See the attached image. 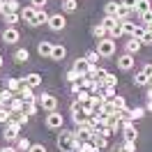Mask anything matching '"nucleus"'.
<instances>
[{
	"instance_id": "1",
	"label": "nucleus",
	"mask_w": 152,
	"mask_h": 152,
	"mask_svg": "<svg viewBox=\"0 0 152 152\" xmlns=\"http://www.w3.org/2000/svg\"><path fill=\"white\" fill-rule=\"evenodd\" d=\"M115 51H118V46H115V39H111V37L99 39V44H97V53H99L102 58H113Z\"/></svg>"
},
{
	"instance_id": "2",
	"label": "nucleus",
	"mask_w": 152,
	"mask_h": 152,
	"mask_svg": "<svg viewBox=\"0 0 152 152\" xmlns=\"http://www.w3.org/2000/svg\"><path fill=\"white\" fill-rule=\"evenodd\" d=\"M72 143H74V132H69V129L58 132V150L60 152H72Z\"/></svg>"
},
{
	"instance_id": "3",
	"label": "nucleus",
	"mask_w": 152,
	"mask_h": 152,
	"mask_svg": "<svg viewBox=\"0 0 152 152\" xmlns=\"http://www.w3.org/2000/svg\"><path fill=\"white\" fill-rule=\"evenodd\" d=\"M46 113H53V111H58V99H56V95H39V102H37Z\"/></svg>"
},
{
	"instance_id": "4",
	"label": "nucleus",
	"mask_w": 152,
	"mask_h": 152,
	"mask_svg": "<svg viewBox=\"0 0 152 152\" xmlns=\"http://www.w3.org/2000/svg\"><path fill=\"white\" fill-rule=\"evenodd\" d=\"M19 129H21V124L16 120H10V122L5 124V132H2L5 141H19Z\"/></svg>"
},
{
	"instance_id": "5",
	"label": "nucleus",
	"mask_w": 152,
	"mask_h": 152,
	"mask_svg": "<svg viewBox=\"0 0 152 152\" xmlns=\"http://www.w3.org/2000/svg\"><path fill=\"white\" fill-rule=\"evenodd\" d=\"M48 28L53 30V32H60V30L67 28V19L62 16V14H53V16H48Z\"/></svg>"
},
{
	"instance_id": "6",
	"label": "nucleus",
	"mask_w": 152,
	"mask_h": 152,
	"mask_svg": "<svg viewBox=\"0 0 152 152\" xmlns=\"http://www.w3.org/2000/svg\"><path fill=\"white\" fill-rule=\"evenodd\" d=\"M46 127H48V129H62V127H65V118H62V113H58V111L48 113L46 115Z\"/></svg>"
},
{
	"instance_id": "7",
	"label": "nucleus",
	"mask_w": 152,
	"mask_h": 152,
	"mask_svg": "<svg viewBox=\"0 0 152 152\" xmlns=\"http://www.w3.org/2000/svg\"><path fill=\"white\" fill-rule=\"evenodd\" d=\"M122 136H124V141H136L138 129L134 127V120H122Z\"/></svg>"
},
{
	"instance_id": "8",
	"label": "nucleus",
	"mask_w": 152,
	"mask_h": 152,
	"mask_svg": "<svg viewBox=\"0 0 152 152\" xmlns=\"http://www.w3.org/2000/svg\"><path fill=\"white\" fill-rule=\"evenodd\" d=\"M21 39V35H19V30L16 28H5L2 30V42H5V44H16V42H19Z\"/></svg>"
},
{
	"instance_id": "9",
	"label": "nucleus",
	"mask_w": 152,
	"mask_h": 152,
	"mask_svg": "<svg viewBox=\"0 0 152 152\" xmlns=\"http://www.w3.org/2000/svg\"><path fill=\"white\" fill-rule=\"evenodd\" d=\"M134 62H136V60H134V56H129V53H122V56L118 58V67H120L122 72H132Z\"/></svg>"
},
{
	"instance_id": "10",
	"label": "nucleus",
	"mask_w": 152,
	"mask_h": 152,
	"mask_svg": "<svg viewBox=\"0 0 152 152\" xmlns=\"http://www.w3.org/2000/svg\"><path fill=\"white\" fill-rule=\"evenodd\" d=\"M21 2L19 0H2V14H19Z\"/></svg>"
},
{
	"instance_id": "11",
	"label": "nucleus",
	"mask_w": 152,
	"mask_h": 152,
	"mask_svg": "<svg viewBox=\"0 0 152 152\" xmlns=\"http://www.w3.org/2000/svg\"><path fill=\"white\" fill-rule=\"evenodd\" d=\"M21 86H30L32 90L42 86V76L39 74H28V76H21Z\"/></svg>"
},
{
	"instance_id": "12",
	"label": "nucleus",
	"mask_w": 152,
	"mask_h": 152,
	"mask_svg": "<svg viewBox=\"0 0 152 152\" xmlns=\"http://www.w3.org/2000/svg\"><path fill=\"white\" fill-rule=\"evenodd\" d=\"M90 67H92V65H88V60H86V58H76V62H74V67H72V69H74L78 76H86Z\"/></svg>"
},
{
	"instance_id": "13",
	"label": "nucleus",
	"mask_w": 152,
	"mask_h": 152,
	"mask_svg": "<svg viewBox=\"0 0 152 152\" xmlns=\"http://www.w3.org/2000/svg\"><path fill=\"white\" fill-rule=\"evenodd\" d=\"M46 23H48V14L44 10H37L35 19L30 21V28H39V26H46Z\"/></svg>"
},
{
	"instance_id": "14",
	"label": "nucleus",
	"mask_w": 152,
	"mask_h": 152,
	"mask_svg": "<svg viewBox=\"0 0 152 152\" xmlns=\"http://www.w3.org/2000/svg\"><path fill=\"white\" fill-rule=\"evenodd\" d=\"M141 42H138V39H134V37H129L127 39V42H124V53H129V56H134V53H138V51H141Z\"/></svg>"
},
{
	"instance_id": "15",
	"label": "nucleus",
	"mask_w": 152,
	"mask_h": 152,
	"mask_svg": "<svg viewBox=\"0 0 152 152\" xmlns=\"http://www.w3.org/2000/svg\"><path fill=\"white\" fill-rule=\"evenodd\" d=\"M90 143H92V145H95L97 150H106V145H108V138H106V136H102V134H92V136H90Z\"/></svg>"
},
{
	"instance_id": "16",
	"label": "nucleus",
	"mask_w": 152,
	"mask_h": 152,
	"mask_svg": "<svg viewBox=\"0 0 152 152\" xmlns=\"http://www.w3.org/2000/svg\"><path fill=\"white\" fill-rule=\"evenodd\" d=\"M35 14H37V10L32 7V5H28V7H21V12H19V16H21V21H26L30 26V21L35 19Z\"/></svg>"
},
{
	"instance_id": "17",
	"label": "nucleus",
	"mask_w": 152,
	"mask_h": 152,
	"mask_svg": "<svg viewBox=\"0 0 152 152\" xmlns=\"http://www.w3.org/2000/svg\"><path fill=\"white\" fill-rule=\"evenodd\" d=\"M152 10V2L150 0H136V5H134V12L141 16V14H145V12Z\"/></svg>"
},
{
	"instance_id": "18",
	"label": "nucleus",
	"mask_w": 152,
	"mask_h": 152,
	"mask_svg": "<svg viewBox=\"0 0 152 152\" xmlns=\"http://www.w3.org/2000/svg\"><path fill=\"white\" fill-rule=\"evenodd\" d=\"M134 83H136V86L138 88H148V83H150V76L145 74V72H136V74H134Z\"/></svg>"
},
{
	"instance_id": "19",
	"label": "nucleus",
	"mask_w": 152,
	"mask_h": 152,
	"mask_svg": "<svg viewBox=\"0 0 152 152\" xmlns=\"http://www.w3.org/2000/svg\"><path fill=\"white\" fill-rule=\"evenodd\" d=\"M67 56V48L62 46V44H53V51H51V60H56V62H60V60H62V58Z\"/></svg>"
},
{
	"instance_id": "20",
	"label": "nucleus",
	"mask_w": 152,
	"mask_h": 152,
	"mask_svg": "<svg viewBox=\"0 0 152 152\" xmlns=\"http://www.w3.org/2000/svg\"><path fill=\"white\" fill-rule=\"evenodd\" d=\"M72 120H74V124L90 122V113H86V111H72Z\"/></svg>"
},
{
	"instance_id": "21",
	"label": "nucleus",
	"mask_w": 152,
	"mask_h": 152,
	"mask_svg": "<svg viewBox=\"0 0 152 152\" xmlns=\"http://www.w3.org/2000/svg\"><path fill=\"white\" fill-rule=\"evenodd\" d=\"M5 106L10 108L12 113H21V111H23V99H21V97L16 95V97H14V99L10 102V104H5Z\"/></svg>"
},
{
	"instance_id": "22",
	"label": "nucleus",
	"mask_w": 152,
	"mask_h": 152,
	"mask_svg": "<svg viewBox=\"0 0 152 152\" xmlns=\"http://www.w3.org/2000/svg\"><path fill=\"white\" fill-rule=\"evenodd\" d=\"M51 51H53V44H51V42H39L37 53H39L42 58H51Z\"/></svg>"
},
{
	"instance_id": "23",
	"label": "nucleus",
	"mask_w": 152,
	"mask_h": 152,
	"mask_svg": "<svg viewBox=\"0 0 152 152\" xmlns=\"http://www.w3.org/2000/svg\"><path fill=\"white\" fill-rule=\"evenodd\" d=\"M132 12H134L132 7H127V5H120V7H118V12H115V19H118V21H127Z\"/></svg>"
},
{
	"instance_id": "24",
	"label": "nucleus",
	"mask_w": 152,
	"mask_h": 152,
	"mask_svg": "<svg viewBox=\"0 0 152 152\" xmlns=\"http://www.w3.org/2000/svg\"><path fill=\"white\" fill-rule=\"evenodd\" d=\"M122 35H124V32H122V21H115V26L108 30V37H111V39H120Z\"/></svg>"
},
{
	"instance_id": "25",
	"label": "nucleus",
	"mask_w": 152,
	"mask_h": 152,
	"mask_svg": "<svg viewBox=\"0 0 152 152\" xmlns=\"http://www.w3.org/2000/svg\"><path fill=\"white\" fill-rule=\"evenodd\" d=\"M111 152H136V143L134 141H124L120 148H113Z\"/></svg>"
},
{
	"instance_id": "26",
	"label": "nucleus",
	"mask_w": 152,
	"mask_h": 152,
	"mask_svg": "<svg viewBox=\"0 0 152 152\" xmlns=\"http://www.w3.org/2000/svg\"><path fill=\"white\" fill-rule=\"evenodd\" d=\"M37 111H39V104H37V102H23V113L37 115Z\"/></svg>"
},
{
	"instance_id": "27",
	"label": "nucleus",
	"mask_w": 152,
	"mask_h": 152,
	"mask_svg": "<svg viewBox=\"0 0 152 152\" xmlns=\"http://www.w3.org/2000/svg\"><path fill=\"white\" fill-rule=\"evenodd\" d=\"M148 113L143 106H136V108H129V120H141L143 115Z\"/></svg>"
},
{
	"instance_id": "28",
	"label": "nucleus",
	"mask_w": 152,
	"mask_h": 152,
	"mask_svg": "<svg viewBox=\"0 0 152 152\" xmlns=\"http://www.w3.org/2000/svg\"><path fill=\"white\" fill-rule=\"evenodd\" d=\"M14 60L19 62V65H23V62H28L30 58H28V48H19L16 53H14Z\"/></svg>"
},
{
	"instance_id": "29",
	"label": "nucleus",
	"mask_w": 152,
	"mask_h": 152,
	"mask_svg": "<svg viewBox=\"0 0 152 152\" xmlns=\"http://www.w3.org/2000/svg\"><path fill=\"white\" fill-rule=\"evenodd\" d=\"M83 58H86V60H88V65H97V60H99V58H102V56L97 53V48H95V51L90 48V51H86V56H83Z\"/></svg>"
},
{
	"instance_id": "30",
	"label": "nucleus",
	"mask_w": 152,
	"mask_h": 152,
	"mask_svg": "<svg viewBox=\"0 0 152 152\" xmlns=\"http://www.w3.org/2000/svg\"><path fill=\"white\" fill-rule=\"evenodd\" d=\"M0 95H2V106H5V104H10V102L19 95V92H12L10 88H2V92H0Z\"/></svg>"
},
{
	"instance_id": "31",
	"label": "nucleus",
	"mask_w": 152,
	"mask_h": 152,
	"mask_svg": "<svg viewBox=\"0 0 152 152\" xmlns=\"http://www.w3.org/2000/svg\"><path fill=\"white\" fill-rule=\"evenodd\" d=\"M30 145H32V143H30L28 138L19 136V141H16V150H19V152H28V150H30Z\"/></svg>"
},
{
	"instance_id": "32",
	"label": "nucleus",
	"mask_w": 152,
	"mask_h": 152,
	"mask_svg": "<svg viewBox=\"0 0 152 152\" xmlns=\"http://www.w3.org/2000/svg\"><path fill=\"white\" fill-rule=\"evenodd\" d=\"M118 7H120V2H106V5H104L106 16H113V19H115V12H118Z\"/></svg>"
},
{
	"instance_id": "33",
	"label": "nucleus",
	"mask_w": 152,
	"mask_h": 152,
	"mask_svg": "<svg viewBox=\"0 0 152 152\" xmlns=\"http://www.w3.org/2000/svg\"><path fill=\"white\" fill-rule=\"evenodd\" d=\"M76 7H78V2H76V0H62V12H67V14L76 12Z\"/></svg>"
},
{
	"instance_id": "34",
	"label": "nucleus",
	"mask_w": 152,
	"mask_h": 152,
	"mask_svg": "<svg viewBox=\"0 0 152 152\" xmlns=\"http://www.w3.org/2000/svg\"><path fill=\"white\" fill-rule=\"evenodd\" d=\"M92 35H95V37H99V39H104V37H108V30H106L102 23H97L95 28H92Z\"/></svg>"
},
{
	"instance_id": "35",
	"label": "nucleus",
	"mask_w": 152,
	"mask_h": 152,
	"mask_svg": "<svg viewBox=\"0 0 152 152\" xmlns=\"http://www.w3.org/2000/svg\"><path fill=\"white\" fill-rule=\"evenodd\" d=\"M12 118V111L7 108V106H0V124H7Z\"/></svg>"
},
{
	"instance_id": "36",
	"label": "nucleus",
	"mask_w": 152,
	"mask_h": 152,
	"mask_svg": "<svg viewBox=\"0 0 152 152\" xmlns=\"http://www.w3.org/2000/svg\"><path fill=\"white\" fill-rule=\"evenodd\" d=\"M88 99H92V92L86 90V88H81V90L76 92V102H88Z\"/></svg>"
},
{
	"instance_id": "37",
	"label": "nucleus",
	"mask_w": 152,
	"mask_h": 152,
	"mask_svg": "<svg viewBox=\"0 0 152 152\" xmlns=\"http://www.w3.org/2000/svg\"><path fill=\"white\" fill-rule=\"evenodd\" d=\"M7 88L12 92H19L21 90V78H7Z\"/></svg>"
},
{
	"instance_id": "38",
	"label": "nucleus",
	"mask_w": 152,
	"mask_h": 152,
	"mask_svg": "<svg viewBox=\"0 0 152 152\" xmlns=\"http://www.w3.org/2000/svg\"><path fill=\"white\" fill-rule=\"evenodd\" d=\"M113 108L115 111H122V108H127V102H124V97H113Z\"/></svg>"
},
{
	"instance_id": "39",
	"label": "nucleus",
	"mask_w": 152,
	"mask_h": 152,
	"mask_svg": "<svg viewBox=\"0 0 152 152\" xmlns=\"http://www.w3.org/2000/svg\"><path fill=\"white\" fill-rule=\"evenodd\" d=\"M145 32H148V30H145V26H136V28H134V32H132V37H134V39H138V42H141V39H143V35H145Z\"/></svg>"
},
{
	"instance_id": "40",
	"label": "nucleus",
	"mask_w": 152,
	"mask_h": 152,
	"mask_svg": "<svg viewBox=\"0 0 152 152\" xmlns=\"http://www.w3.org/2000/svg\"><path fill=\"white\" fill-rule=\"evenodd\" d=\"M115 21H118V19H113V16H104V19L99 21V23H102V26H104L106 30H111V28L115 26Z\"/></svg>"
},
{
	"instance_id": "41",
	"label": "nucleus",
	"mask_w": 152,
	"mask_h": 152,
	"mask_svg": "<svg viewBox=\"0 0 152 152\" xmlns=\"http://www.w3.org/2000/svg\"><path fill=\"white\" fill-rule=\"evenodd\" d=\"M2 19H5V23H7V26H14L21 16H19V14H2Z\"/></svg>"
},
{
	"instance_id": "42",
	"label": "nucleus",
	"mask_w": 152,
	"mask_h": 152,
	"mask_svg": "<svg viewBox=\"0 0 152 152\" xmlns=\"http://www.w3.org/2000/svg\"><path fill=\"white\" fill-rule=\"evenodd\" d=\"M134 28H136V23H129V21H122V32H124V35H129V37H132Z\"/></svg>"
},
{
	"instance_id": "43",
	"label": "nucleus",
	"mask_w": 152,
	"mask_h": 152,
	"mask_svg": "<svg viewBox=\"0 0 152 152\" xmlns=\"http://www.w3.org/2000/svg\"><path fill=\"white\" fill-rule=\"evenodd\" d=\"M104 86H111V88H115V86H118V76H113V74H106V78H104Z\"/></svg>"
},
{
	"instance_id": "44",
	"label": "nucleus",
	"mask_w": 152,
	"mask_h": 152,
	"mask_svg": "<svg viewBox=\"0 0 152 152\" xmlns=\"http://www.w3.org/2000/svg\"><path fill=\"white\" fill-rule=\"evenodd\" d=\"M65 78H67V81H69V83H76V81H78V78H81V76L76 74L74 69H69V72H67V74H65Z\"/></svg>"
},
{
	"instance_id": "45",
	"label": "nucleus",
	"mask_w": 152,
	"mask_h": 152,
	"mask_svg": "<svg viewBox=\"0 0 152 152\" xmlns=\"http://www.w3.org/2000/svg\"><path fill=\"white\" fill-rule=\"evenodd\" d=\"M141 21H143V26H150L152 23V10L145 12V14H141Z\"/></svg>"
},
{
	"instance_id": "46",
	"label": "nucleus",
	"mask_w": 152,
	"mask_h": 152,
	"mask_svg": "<svg viewBox=\"0 0 152 152\" xmlns=\"http://www.w3.org/2000/svg\"><path fill=\"white\" fill-rule=\"evenodd\" d=\"M102 92L106 95V99H113V97H115V88H111V86H104V90H102Z\"/></svg>"
},
{
	"instance_id": "47",
	"label": "nucleus",
	"mask_w": 152,
	"mask_h": 152,
	"mask_svg": "<svg viewBox=\"0 0 152 152\" xmlns=\"http://www.w3.org/2000/svg\"><path fill=\"white\" fill-rule=\"evenodd\" d=\"M81 150H83V141L74 138V143H72V152H81Z\"/></svg>"
},
{
	"instance_id": "48",
	"label": "nucleus",
	"mask_w": 152,
	"mask_h": 152,
	"mask_svg": "<svg viewBox=\"0 0 152 152\" xmlns=\"http://www.w3.org/2000/svg\"><path fill=\"white\" fill-rule=\"evenodd\" d=\"M30 5H32L35 10H42V7L46 5V0H30Z\"/></svg>"
},
{
	"instance_id": "49",
	"label": "nucleus",
	"mask_w": 152,
	"mask_h": 152,
	"mask_svg": "<svg viewBox=\"0 0 152 152\" xmlns=\"http://www.w3.org/2000/svg\"><path fill=\"white\" fill-rule=\"evenodd\" d=\"M28 152H46V148L37 143V145H30V150H28Z\"/></svg>"
},
{
	"instance_id": "50",
	"label": "nucleus",
	"mask_w": 152,
	"mask_h": 152,
	"mask_svg": "<svg viewBox=\"0 0 152 152\" xmlns=\"http://www.w3.org/2000/svg\"><path fill=\"white\" fill-rule=\"evenodd\" d=\"M141 44H143V46H145V44H152V35H150V32H145V35H143Z\"/></svg>"
},
{
	"instance_id": "51",
	"label": "nucleus",
	"mask_w": 152,
	"mask_h": 152,
	"mask_svg": "<svg viewBox=\"0 0 152 152\" xmlns=\"http://www.w3.org/2000/svg\"><path fill=\"white\" fill-rule=\"evenodd\" d=\"M143 72H145V74L152 78V65H150V62H145V65H143Z\"/></svg>"
},
{
	"instance_id": "52",
	"label": "nucleus",
	"mask_w": 152,
	"mask_h": 152,
	"mask_svg": "<svg viewBox=\"0 0 152 152\" xmlns=\"http://www.w3.org/2000/svg\"><path fill=\"white\" fill-rule=\"evenodd\" d=\"M120 5H127V7H132V10H134V5H136V0H120Z\"/></svg>"
},
{
	"instance_id": "53",
	"label": "nucleus",
	"mask_w": 152,
	"mask_h": 152,
	"mask_svg": "<svg viewBox=\"0 0 152 152\" xmlns=\"http://www.w3.org/2000/svg\"><path fill=\"white\" fill-rule=\"evenodd\" d=\"M78 90H81V83H78V81H76V83H72V95H76Z\"/></svg>"
},
{
	"instance_id": "54",
	"label": "nucleus",
	"mask_w": 152,
	"mask_h": 152,
	"mask_svg": "<svg viewBox=\"0 0 152 152\" xmlns=\"http://www.w3.org/2000/svg\"><path fill=\"white\" fill-rule=\"evenodd\" d=\"M143 108H145V111H150V113H152V99H148V102H145V106H143Z\"/></svg>"
},
{
	"instance_id": "55",
	"label": "nucleus",
	"mask_w": 152,
	"mask_h": 152,
	"mask_svg": "<svg viewBox=\"0 0 152 152\" xmlns=\"http://www.w3.org/2000/svg\"><path fill=\"white\" fill-rule=\"evenodd\" d=\"M0 152H19V150H16V148H10V145H7V148H0Z\"/></svg>"
},
{
	"instance_id": "56",
	"label": "nucleus",
	"mask_w": 152,
	"mask_h": 152,
	"mask_svg": "<svg viewBox=\"0 0 152 152\" xmlns=\"http://www.w3.org/2000/svg\"><path fill=\"white\" fill-rule=\"evenodd\" d=\"M0 14H2V0H0Z\"/></svg>"
},
{
	"instance_id": "57",
	"label": "nucleus",
	"mask_w": 152,
	"mask_h": 152,
	"mask_svg": "<svg viewBox=\"0 0 152 152\" xmlns=\"http://www.w3.org/2000/svg\"><path fill=\"white\" fill-rule=\"evenodd\" d=\"M0 92H2V90H0ZM0 106H2V95H0Z\"/></svg>"
},
{
	"instance_id": "58",
	"label": "nucleus",
	"mask_w": 152,
	"mask_h": 152,
	"mask_svg": "<svg viewBox=\"0 0 152 152\" xmlns=\"http://www.w3.org/2000/svg\"><path fill=\"white\" fill-rule=\"evenodd\" d=\"M0 67H2V56H0Z\"/></svg>"
},
{
	"instance_id": "59",
	"label": "nucleus",
	"mask_w": 152,
	"mask_h": 152,
	"mask_svg": "<svg viewBox=\"0 0 152 152\" xmlns=\"http://www.w3.org/2000/svg\"><path fill=\"white\" fill-rule=\"evenodd\" d=\"M0 90H2V86H0Z\"/></svg>"
},
{
	"instance_id": "60",
	"label": "nucleus",
	"mask_w": 152,
	"mask_h": 152,
	"mask_svg": "<svg viewBox=\"0 0 152 152\" xmlns=\"http://www.w3.org/2000/svg\"><path fill=\"white\" fill-rule=\"evenodd\" d=\"M81 152H86V150H81Z\"/></svg>"
},
{
	"instance_id": "61",
	"label": "nucleus",
	"mask_w": 152,
	"mask_h": 152,
	"mask_svg": "<svg viewBox=\"0 0 152 152\" xmlns=\"http://www.w3.org/2000/svg\"><path fill=\"white\" fill-rule=\"evenodd\" d=\"M150 35H152V32H150Z\"/></svg>"
}]
</instances>
